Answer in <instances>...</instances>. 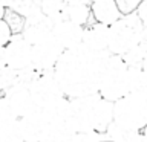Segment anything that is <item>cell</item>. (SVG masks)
I'll use <instances>...</instances> for the list:
<instances>
[{
  "mask_svg": "<svg viewBox=\"0 0 147 142\" xmlns=\"http://www.w3.org/2000/svg\"><path fill=\"white\" fill-rule=\"evenodd\" d=\"M146 40V25L138 14H123L121 18L109 26L107 52L110 55H124L133 46Z\"/></svg>",
  "mask_w": 147,
  "mask_h": 142,
  "instance_id": "6da1fadb",
  "label": "cell"
},
{
  "mask_svg": "<svg viewBox=\"0 0 147 142\" xmlns=\"http://www.w3.org/2000/svg\"><path fill=\"white\" fill-rule=\"evenodd\" d=\"M98 95L110 104L130 95L127 66L124 64L121 55H109L98 86Z\"/></svg>",
  "mask_w": 147,
  "mask_h": 142,
  "instance_id": "7a4b0ae2",
  "label": "cell"
},
{
  "mask_svg": "<svg viewBox=\"0 0 147 142\" xmlns=\"http://www.w3.org/2000/svg\"><path fill=\"white\" fill-rule=\"evenodd\" d=\"M146 93V92H144ZM144 93H130L112 104V122L127 130H144L146 101Z\"/></svg>",
  "mask_w": 147,
  "mask_h": 142,
  "instance_id": "3957f363",
  "label": "cell"
},
{
  "mask_svg": "<svg viewBox=\"0 0 147 142\" xmlns=\"http://www.w3.org/2000/svg\"><path fill=\"white\" fill-rule=\"evenodd\" d=\"M28 89H29L31 96L37 104V107H45V105L64 96L58 81L54 76V70L38 72L35 80L31 82Z\"/></svg>",
  "mask_w": 147,
  "mask_h": 142,
  "instance_id": "277c9868",
  "label": "cell"
},
{
  "mask_svg": "<svg viewBox=\"0 0 147 142\" xmlns=\"http://www.w3.org/2000/svg\"><path fill=\"white\" fill-rule=\"evenodd\" d=\"M20 37L31 46H37L43 41L52 38V21L37 9L28 17H25V26L20 32Z\"/></svg>",
  "mask_w": 147,
  "mask_h": 142,
  "instance_id": "5b68a950",
  "label": "cell"
},
{
  "mask_svg": "<svg viewBox=\"0 0 147 142\" xmlns=\"http://www.w3.org/2000/svg\"><path fill=\"white\" fill-rule=\"evenodd\" d=\"M5 57H6V67L20 72L26 67H31L32 46L26 43L20 34H14L5 44Z\"/></svg>",
  "mask_w": 147,
  "mask_h": 142,
  "instance_id": "8992f818",
  "label": "cell"
},
{
  "mask_svg": "<svg viewBox=\"0 0 147 142\" xmlns=\"http://www.w3.org/2000/svg\"><path fill=\"white\" fill-rule=\"evenodd\" d=\"M61 54H63V48L54 38H49L37 46H32L31 66L38 72L54 70Z\"/></svg>",
  "mask_w": 147,
  "mask_h": 142,
  "instance_id": "52a82bcc",
  "label": "cell"
},
{
  "mask_svg": "<svg viewBox=\"0 0 147 142\" xmlns=\"http://www.w3.org/2000/svg\"><path fill=\"white\" fill-rule=\"evenodd\" d=\"M84 27L67 20L52 23V38L63 48V50H74L81 46Z\"/></svg>",
  "mask_w": 147,
  "mask_h": 142,
  "instance_id": "ba28073f",
  "label": "cell"
},
{
  "mask_svg": "<svg viewBox=\"0 0 147 142\" xmlns=\"http://www.w3.org/2000/svg\"><path fill=\"white\" fill-rule=\"evenodd\" d=\"M46 125L48 122L40 107H35L32 112L18 118V127H20L23 142H38Z\"/></svg>",
  "mask_w": 147,
  "mask_h": 142,
  "instance_id": "9c48e42d",
  "label": "cell"
},
{
  "mask_svg": "<svg viewBox=\"0 0 147 142\" xmlns=\"http://www.w3.org/2000/svg\"><path fill=\"white\" fill-rule=\"evenodd\" d=\"M3 98L8 101V104L12 107V110L16 112V115L18 118L25 116L26 113L32 112L37 107V104L34 102V99L31 96L29 89L26 86L17 84V82L5 92Z\"/></svg>",
  "mask_w": 147,
  "mask_h": 142,
  "instance_id": "30bf717a",
  "label": "cell"
},
{
  "mask_svg": "<svg viewBox=\"0 0 147 142\" xmlns=\"http://www.w3.org/2000/svg\"><path fill=\"white\" fill-rule=\"evenodd\" d=\"M107 43H109V26L96 21L84 26L81 46L86 50H89V52H103V50H107Z\"/></svg>",
  "mask_w": 147,
  "mask_h": 142,
  "instance_id": "8fae6325",
  "label": "cell"
},
{
  "mask_svg": "<svg viewBox=\"0 0 147 142\" xmlns=\"http://www.w3.org/2000/svg\"><path fill=\"white\" fill-rule=\"evenodd\" d=\"M90 6V17L96 23L110 26L117 20H119L123 12L119 11L117 0H103V2H94Z\"/></svg>",
  "mask_w": 147,
  "mask_h": 142,
  "instance_id": "7c38bea8",
  "label": "cell"
},
{
  "mask_svg": "<svg viewBox=\"0 0 147 142\" xmlns=\"http://www.w3.org/2000/svg\"><path fill=\"white\" fill-rule=\"evenodd\" d=\"M38 142H75V131L66 122H51Z\"/></svg>",
  "mask_w": 147,
  "mask_h": 142,
  "instance_id": "4fadbf2b",
  "label": "cell"
},
{
  "mask_svg": "<svg viewBox=\"0 0 147 142\" xmlns=\"http://www.w3.org/2000/svg\"><path fill=\"white\" fill-rule=\"evenodd\" d=\"M90 6L87 3L81 2H67L66 8L63 11L61 20H67L71 23H75L78 26H87L90 20Z\"/></svg>",
  "mask_w": 147,
  "mask_h": 142,
  "instance_id": "5bb4252c",
  "label": "cell"
},
{
  "mask_svg": "<svg viewBox=\"0 0 147 142\" xmlns=\"http://www.w3.org/2000/svg\"><path fill=\"white\" fill-rule=\"evenodd\" d=\"M146 55H147V41L142 40L141 43H138L124 55H121V58L127 67H140L146 66Z\"/></svg>",
  "mask_w": 147,
  "mask_h": 142,
  "instance_id": "9a60e30c",
  "label": "cell"
},
{
  "mask_svg": "<svg viewBox=\"0 0 147 142\" xmlns=\"http://www.w3.org/2000/svg\"><path fill=\"white\" fill-rule=\"evenodd\" d=\"M40 3L41 0H3L5 8L17 12L23 18L37 11V9H40Z\"/></svg>",
  "mask_w": 147,
  "mask_h": 142,
  "instance_id": "2e32d148",
  "label": "cell"
},
{
  "mask_svg": "<svg viewBox=\"0 0 147 142\" xmlns=\"http://www.w3.org/2000/svg\"><path fill=\"white\" fill-rule=\"evenodd\" d=\"M66 0H41L40 11L45 17H48L51 21H58L63 17V11L66 8Z\"/></svg>",
  "mask_w": 147,
  "mask_h": 142,
  "instance_id": "e0dca14e",
  "label": "cell"
},
{
  "mask_svg": "<svg viewBox=\"0 0 147 142\" xmlns=\"http://www.w3.org/2000/svg\"><path fill=\"white\" fill-rule=\"evenodd\" d=\"M0 142H23L18 119L12 122H2L0 124Z\"/></svg>",
  "mask_w": 147,
  "mask_h": 142,
  "instance_id": "ac0fdd59",
  "label": "cell"
},
{
  "mask_svg": "<svg viewBox=\"0 0 147 142\" xmlns=\"http://www.w3.org/2000/svg\"><path fill=\"white\" fill-rule=\"evenodd\" d=\"M3 21L8 25L9 31H11V34H20L23 26H25V18L22 15H18L17 12L11 11V9H6L5 11V15H3Z\"/></svg>",
  "mask_w": 147,
  "mask_h": 142,
  "instance_id": "d6986e66",
  "label": "cell"
},
{
  "mask_svg": "<svg viewBox=\"0 0 147 142\" xmlns=\"http://www.w3.org/2000/svg\"><path fill=\"white\" fill-rule=\"evenodd\" d=\"M17 81V72L9 67L0 69V96L6 92L11 86L16 84Z\"/></svg>",
  "mask_w": 147,
  "mask_h": 142,
  "instance_id": "ffe728a7",
  "label": "cell"
},
{
  "mask_svg": "<svg viewBox=\"0 0 147 142\" xmlns=\"http://www.w3.org/2000/svg\"><path fill=\"white\" fill-rule=\"evenodd\" d=\"M17 119H18V116L2 95L0 96V124L2 122H12V121H17Z\"/></svg>",
  "mask_w": 147,
  "mask_h": 142,
  "instance_id": "44dd1931",
  "label": "cell"
},
{
  "mask_svg": "<svg viewBox=\"0 0 147 142\" xmlns=\"http://www.w3.org/2000/svg\"><path fill=\"white\" fill-rule=\"evenodd\" d=\"M11 31H9L8 25L3 20H0V46H5L11 38Z\"/></svg>",
  "mask_w": 147,
  "mask_h": 142,
  "instance_id": "7402d4cb",
  "label": "cell"
},
{
  "mask_svg": "<svg viewBox=\"0 0 147 142\" xmlns=\"http://www.w3.org/2000/svg\"><path fill=\"white\" fill-rule=\"evenodd\" d=\"M127 142H146V133L144 130H138L133 133V136Z\"/></svg>",
  "mask_w": 147,
  "mask_h": 142,
  "instance_id": "603a6c76",
  "label": "cell"
},
{
  "mask_svg": "<svg viewBox=\"0 0 147 142\" xmlns=\"http://www.w3.org/2000/svg\"><path fill=\"white\" fill-rule=\"evenodd\" d=\"M6 67V57H5V46H0V69Z\"/></svg>",
  "mask_w": 147,
  "mask_h": 142,
  "instance_id": "cb8c5ba5",
  "label": "cell"
},
{
  "mask_svg": "<svg viewBox=\"0 0 147 142\" xmlns=\"http://www.w3.org/2000/svg\"><path fill=\"white\" fill-rule=\"evenodd\" d=\"M5 11H6V8L3 6V3L0 2V20H3V15H5Z\"/></svg>",
  "mask_w": 147,
  "mask_h": 142,
  "instance_id": "d4e9b609",
  "label": "cell"
},
{
  "mask_svg": "<svg viewBox=\"0 0 147 142\" xmlns=\"http://www.w3.org/2000/svg\"><path fill=\"white\" fill-rule=\"evenodd\" d=\"M66 2H81V3H87V5H90L89 0H66Z\"/></svg>",
  "mask_w": 147,
  "mask_h": 142,
  "instance_id": "484cf974",
  "label": "cell"
},
{
  "mask_svg": "<svg viewBox=\"0 0 147 142\" xmlns=\"http://www.w3.org/2000/svg\"><path fill=\"white\" fill-rule=\"evenodd\" d=\"M90 3H94V2H103V0H89Z\"/></svg>",
  "mask_w": 147,
  "mask_h": 142,
  "instance_id": "4316f807",
  "label": "cell"
},
{
  "mask_svg": "<svg viewBox=\"0 0 147 142\" xmlns=\"http://www.w3.org/2000/svg\"><path fill=\"white\" fill-rule=\"evenodd\" d=\"M0 2H2V3H3V0H0Z\"/></svg>",
  "mask_w": 147,
  "mask_h": 142,
  "instance_id": "83f0119b",
  "label": "cell"
}]
</instances>
